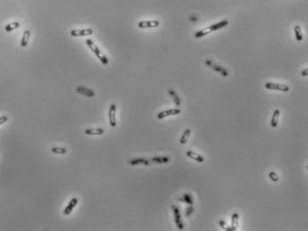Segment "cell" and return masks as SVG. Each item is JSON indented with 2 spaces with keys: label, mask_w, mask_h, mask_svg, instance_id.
<instances>
[{
  "label": "cell",
  "mask_w": 308,
  "mask_h": 231,
  "mask_svg": "<svg viewBox=\"0 0 308 231\" xmlns=\"http://www.w3.org/2000/svg\"><path fill=\"white\" fill-rule=\"evenodd\" d=\"M228 24H229V21H226V20L221 21L218 22V23L213 24V25L209 26L208 28H206V29H204V30H201V31H197V32L195 34V38H197V39H198V38H202V37H204V36L207 35V34H209V33L213 32V31H217V30H220V29H221V28H224V27H226Z\"/></svg>",
  "instance_id": "1"
},
{
  "label": "cell",
  "mask_w": 308,
  "mask_h": 231,
  "mask_svg": "<svg viewBox=\"0 0 308 231\" xmlns=\"http://www.w3.org/2000/svg\"><path fill=\"white\" fill-rule=\"evenodd\" d=\"M86 44H87V46H88V48H89V49L95 54V55L99 59V61H100L101 63H102L104 65H107V64H108V63H109L108 58H107V56H106L104 54L101 52L100 49H99V48L97 47V45L93 42V40H91L90 39H88V40H86Z\"/></svg>",
  "instance_id": "2"
},
{
  "label": "cell",
  "mask_w": 308,
  "mask_h": 231,
  "mask_svg": "<svg viewBox=\"0 0 308 231\" xmlns=\"http://www.w3.org/2000/svg\"><path fill=\"white\" fill-rule=\"evenodd\" d=\"M71 36L73 37H86V36H90L93 34V30L92 29H82V30H72L71 31Z\"/></svg>",
  "instance_id": "3"
},
{
  "label": "cell",
  "mask_w": 308,
  "mask_h": 231,
  "mask_svg": "<svg viewBox=\"0 0 308 231\" xmlns=\"http://www.w3.org/2000/svg\"><path fill=\"white\" fill-rule=\"evenodd\" d=\"M265 87L267 89H273V90H280L283 92H288L289 90V87L283 84H278V83H273V82H267L265 84Z\"/></svg>",
  "instance_id": "4"
},
{
  "label": "cell",
  "mask_w": 308,
  "mask_h": 231,
  "mask_svg": "<svg viewBox=\"0 0 308 231\" xmlns=\"http://www.w3.org/2000/svg\"><path fill=\"white\" fill-rule=\"evenodd\" d=\"M115 112H116V105L115 104H112L110 106L109 108V112H108V119H109V123L111 127H116L117 122H116V116H115Z\"/></svg>",
  "instance_id": "5"
},
{
  "label": "cell",
  "mask_w": 308,
  "mask_h": 231,
  "mask_svg": "<svg viewBox=\"0 0 308 231\" xmlns=\"http://www.w3.org/2000/svg\"><path fill=\"white\" fill-rule=\"evenodd\" d=\"M206 64L207 66H209L210 68H212V69L214 70L215 72L221 73V75H223L224 77H227L228 75H229V73H228L227 71H226L223 67H221V66L218 65V64H214V63H213V62L210 61V60H207V61L206 62Z\"/></svg>",
  "instance_id": "6"
},
{
  "label": "cell",
  "mask_w": 308,
  "mask_h": 231,
  "mask_svg": "<svg viewBox=\"0 0 308 231\" xmlns=\"http://www.w3.org/2000/svg\"><path fill=\"white\" fill-rule=\"evenodd\" d=\"M160 25L159 21L152 20V21H141L138 23V26L140 29H147V28H156Z\"/></svg>",
  "instance_id": "7"
},
{
  "label": "cell",
  "mask_w": 308,
  "mask_h": 231,
  "mask_svg": "<svg viewBox=\"0 0 308 231\" xmlns=\"http://www.w3.org/2000/svg\"><path fill=\"white\" fill-rule=\"evenodd\" d=\"M181 113V110L179 108H174V109H169V110H165L163 112H159L157 114V119L162 120L168 116H172V115H177Z\"/></svg>",
  "instance_id": "8"
},
{
  "label": "cell",
  "mask_w": 308,
  "mask_h": 231,
  "mask_svg": "<svg viewBox=\"0 0 308 231\" xmlns=\"http://www.w3.org/2000/svg\"><path fill=\"white\" fill-rule=\"evenodd\" d=\"M77 205H78V199L76 197L72 198L70 200L69 204L67 205V206L64 208V215H66V216L67 215H70L71 212L73 210L74 207Z\"/></svg>",
  "instance_id": "9"
},
{
  "label": "cell",
  "mask_w": 308,
  "mask_h": 231,
  "mask_svg": "<svg viewBox=\"0 0 308 231\" xmlns=\"http://www.w3.org/2000/svg\"><path fill=\"white\" fill-rule=\"evenodd\" d=\"M76 91L79 93V94H81L83 96H86L88 97H93L94 96H95V93H94L93 90H91L89 88H87L86 87L79 86L77 87Z\"/></svg>",
  "instance_id": "10"
},
{
  "label": "cell",
  "mask_w": 308,
  "mask_h": 231,
  "mask_svg": "<svg viewBox=\"0 0 308 231\" xmlns=\"http://www.w3.org/2000/svg\"><path fill=\"white\" fill-rule=\"evenodd\" d=\"M129 163L130 165H132V166H135V165H140V164L147 166V165H149V163H150V161L146 158H134V159H131V160H130V161H129Z\"/></svg>",
  "instance_id": "11"
},
{
  "label": "cell",
  "mask_w": 308,
  "mask_h": 231,
  "mask_svg": "<svg viewBox=\"0 0 308 231\" xmlns=\"http://www.w3.org/2000/svg\"><path fill=\"white\" fill-rule=\"evenodd\" d=\"M105 133V130L102 128H97V129H87L85 130V134L88 136H99L103 135Z\"/></svg>",
  "instance_id": "12"
},
{
  "label": "cell",
  "mask_w": 308,
  "mask_h": 231,
  "mask_svg": "<svg viewBox=\"0 0 308 231\" xmlns=\"http://www.w3.org/2000/svg\"><path fill=\"white\" fill-rule=\"evenodd\" d=\"M280 114H281V112H280L279 109H276L274 112H273L272 117V120H271V126H272V128H276V127L278 126Z\"/></svg>",
  "instance_id": "13"
},
{
  "label": "cell",
  "mask_w": 308,
  "mask_h": 231,
  "mask_svg": "<svg viewBox=\"0 0 308 231\" xmlns=\"http://www.w3.org/2000/svg\"><path fill=\"white\" fill-rule=\"evenodd\" d=\"M169 161H170V158L168 156H154L151 158V162H153L154 163H158V164L167 163Z\"/></svg>",
  "instance_id": "14"
},
{
  "label": "cell",
  "mask_w": 308,
  "mask_h": 231,
  "mask_svg": "<svg viewBox=\"0 0 308 231\" xmlns=\"http://www.w3.org/2000/svg\"><path fill=\"white\" fill-rule=\"evenodd\" d=\"M30 38H31V31L26 30L23 32L22 38H21V46H22V47L27 46L28 43H29V40H30Z\"/></svg>",
  "instance_id": "15"
},
{
  "label": "cell",
  "mask_w": 308,
  "mask_h": 231,
  "mask_svg": "<svg viewBox=\"0 0 308 231\" xmlns=\"http://www.w3.org/2000/svg\"><path fill=\"white\" fill-rule=\"evenodd\" d=\"M186 155L188 156L189 158L193 159L195 161L198 162V163H203V162H204V157L201 156V155H199V154H197V153H196L193 152V151H187V152H186Z\"/></svg>",
  "instance_id": "16"
},
{
  "label": "cell",
  "mask_w": 308,
  "mask_h": 231,
  "mask_svg": "<svg viewBox=\"0 0 308 231\" xmlns=\"http://www.w3.org/2000/svg\"><path fill=\"white\" fill-rule=\"evenodd\" d=\"M239 218V213L234 212V213L232 214V218H231V226H230V228H231L232 231L237 230V229H238Z\"/></svg>",
  "instance_id": "17"
},
{
  "label": "cell",
  "mask_w": 308,
  "mask_h": 231,
  "mask_svg": "<svg viewBox=\"0 0 308 231\" xmlns=\"http://www.w3.org/2000/svg\"><path fill=\"white\" fill-rule=\"evenodd\" d=\"M168 93H169V95H170V96L173 97V99L174 104L178 106V107L181 106V99L179 97V96H178L176 93L174 92L173 89H169V90H168Z\"/></svg>",
  "instance_id": "18"
},
{
  "label": "cell",
  "mask_w": 308,
  "mask_h": 231,
  "mask_svg": "<svg viewBox=\"0 0 308 231\" xmlns=\"http://www.w3.org/2000/svg\"><path fill=\"white\" fill-rule=\"evenodd\" d=\"M179 201H181L183 203H186L187 205H193V198L189 194H184L183 197L179 198Z\"/></svg>",
  "instance_id": "19"
},
{
  "label": "cell",
  "mask_w": 308,
  "mask_h": 231,
  "mask_svg": "<svg viewBox=\"0 0 308 231\" xmlns=\"http://www.w3.org/2000/svg\"><path fill=\"white\" fill-rule=\"evenodd\" d=\"M190 133H191V130H190L189 129H186V130L184 131L183 135H182V137H181V140H180V143H181V145L187 143V140H188V138H189V136H190Z\"/></svg>",
  "instance_id": "20"
},
{
  "label": "cell",
  "mask_w": 308,
  "mask_h": 231,
  "mask_svg": "<svg viewBox=\"0 0 308 231\" xmlns=\"http://www.w3.org/2000/svg\"><path fill=\"white\" fill-rule=\"evenodd\" d=\"M19 27H20V23L18 21H13V22H11V23L7 24L6 28H5V30H6V31H7V32H10V31H12L13 30H16Z\"/></svg>",
  "instance_id": "21"
},
{
  "label": "cell",
  "mask_w": 308,
  "mask_h": 231,
  "mask_svg": "<svg viewBox=\"0 0 308 231\" xmlns=\"http://www.w3.org/2000/svg\"><path fill=\"white\" fill-rule=\"evenodd\" d=\"M294 31H295V36H296V39L297 41H301L303 40V35H302V31H301V28L299 26H295L294 27Z\"/></svg>",
  "instance_id": "22"
},
{
  "label": "cell",
  "mask_w": 308,
  "mask_h": 231,
  "mask_svg": "<svg viewBox=\"0 0 308 231\" xmlns=\"http://www.w3.org/2000/svg\"><path fill=\"white\" fill-rule=\"evenodd\" d=\"M51 152L55 154H65L67 153V150L64 147H53L51 149Z\"/></svg>",
  "instance_id": "23"
},
{
  "label": "cell",
  "mask_w": 308,
  "mask_h": 231,
  "mask_svg": "<svg viewBox=\"0 0 308 231\" xmlns=\"http://www.w3.org/2000/svg\"><path fill=\"white\" fill-rule=\"evenodd\" d=\"M219 225L221 226V229H224V230H226V231H232V229H231V228L229 226V225L225 222V221H223V220H220L219 221Z\"/></svg>",
  "instance_id": "24"
},
{
  "label": "cell",
  "mask_w": 308,
  "mask_h": 231,
  "mask_svg": "<svg viewBox=\"0 0 308 231\" xmlns=\"http://www.w3.org/2000/svg\"><path fill=\"white\" fill-rule=\"evenodd\" d=\"M175 219V223L177 225V228L180 229V230H182L184 229V224L181 220V218H174Z\"/></svg>",
  "instance_id": "25"
},
{
  "label": "cell",
  "mask_w": 308,
  "mask_h": 231,
  "mask_svg": "<svg viewBox=\"0 0 308 231\" xmlns=\"http://www.w3.org/2000/svg\"><path fill=\"white\" fill-rule=\"evenodd\" d=\"M172 209H173V211L174 218H181V211H180V210H179L178 207H176L175 205H173V206H172Z\"/></svg>",
  "instance_id": "26"
},
{
  "label": "cell",
  "mask_w": 308,
  "mask_h": 231,
  "mask_svg": "<svg viewBox=\"0 0 308 231\" xmlns=\"http://www.w3.org/2000/svg\"><path fill=\"white\" fill-rule=\"evenodd\" d=\"M269 177H270V178H271L273 182H277V181L279 180V175L274 172H269Z\"/></svg>",
  "instance_id": "27"
},
{
  "label": "cell",
  "mask_w": 308,
  "mask_h": 231,
  "mask_svg": "<svg viewBox=\"0 0 308 231\" xmlns=\"http://www.w3.org/2000/svg\"><path fill=\"white\" fill-rule=\"evenodd\" d=\"M194 211V207L192 206V205H190V206L189 207H187V210H186V211H185V216L186 217H188L192 212Z\"/></svg>",
  "instance_id": "28"
},
{
  "label": "cell",
  "mask_w": 308,
  "mask_h": 231,
  "mask_svg": "<svg viewBox=\"0 0 308 231\" xmlns=\"http://www.w3.org/2000/svg\"><path fill=\"white\" fill-rule=\"evenodd\" d=\"M7 120H8V118H7V116H6V115L1 116L0 117V126L2 125V124H4L5 122H7Z\"/></svg>",
  "instance_id": "29"
},
{
  "label": "cell",
  "mask_w": 308,
  "mask_h": 231,
  "mask_svg": "<svg viewBox=\"0 0 308 231\" xmlns=\"http://www.w3.org/2000/svg\"><path fill=\"white\" fill-rule=\"evenodd\" d=\"M302 76H304V77H306V76H307L308 75V70L307 69H306V70H304L303 72H302Z\"/></svg>",
  "instance_id": "30"
}]
</instances>
